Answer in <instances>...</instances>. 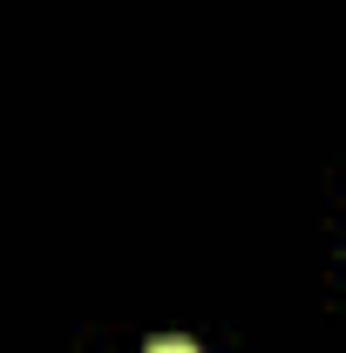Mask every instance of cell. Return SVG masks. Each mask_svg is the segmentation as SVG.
<instances>
[{
    "instance_id": "obj_1",
    "label": "cell",
    "mask_w": 346,
    "mask_h": 353,
    "mask_svg": "<svg viewBox=\"0 0 346 353\" xmlns=\"http://www.w3.org/2000/svg\"><path fill=\"white\" fill-rule=\"evenodd\" d=\"M143 353H197V347H190V340H150Z\"/></svg>"
}]
</instances>
